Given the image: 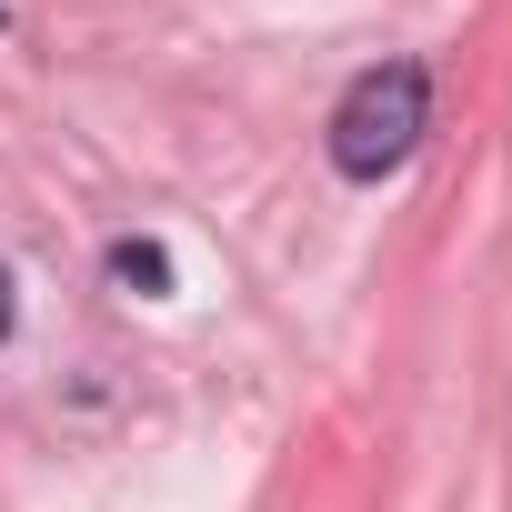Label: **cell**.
Wrapping results in <instances>:
<instances>
[{"mask_svg": "<svg viewBox=\"0 0 512 512\" xmlns=\"http://www.w3.org/2000/svg\"><path fill=\"white\" fill-rule=\"evenodd\" d=\"M111 282L141 292V302H161V292H171V262H161L151 241H121V251H111Z\"/></svg>", "mask_w": 512, "mask_h": 512, "instance_id": "obj_2", "label": "cell"}, {"mask_svg": "<svg viewBox=\"0 0 512 512\" xmlns=\"http://www.w3.org/2000/svg\"><path fill=\"white\" fill-rule=\"evenodd\" d=\"M422 121H432L422 71H412V61H382V71H362V81L342 91V111H332V161H342L352 181H382V171L412 161Z\"/></svg>", "mask_w": 512, "mask_h": 512, "instance_id": "obj_1", "label": "cell"}]
</instances>
